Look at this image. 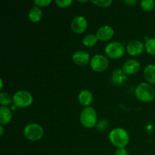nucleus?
<instances>
[{"label":"nucleus","mask_w":155,"mask_h":155,"mask_svg":"<svg viewBox=\"0 0 155 155\" xmlns=\"http://www.w3.org/2000/svg\"><path fill=\"white\" fill-rule=\"evenodd\" d=\"M42 16V10L38 6H34L30 10L28 14V18L32 22H38L41 20Z\"/></svg>","instance_id":"f3484780"},{"label":"nucleus","mask_w":155,"mask_h":155,"mask_svg":"<svg viewBox=\"0 0 155 155\" xmlns=\"http://www.w3.org/2000/svg\"><path fill=\"white\" fill-rule=\"evenodd\" d=\"M73 2L72 0H55V3L60 8H68Z\"/></svg>","instance_id":"5701e85b"},{"label":"nucleus","mask_w":155,"mask_h":155,"mask_svg":"<svg viewBox=\"0 0 155 155\" xmlns=\"http://www.w3.org/2000/svg\"><path fill=\"white\" fill-rule=\"evenodd\" d=\"M115 155H129L128 151L125 148H118L115 152Z\"/></svg>","instance_id":"a878e982"},{"label":"nucleus","mask_w":155,"mask_h":155,"mask_svg":"<svg viewBox=\"0 0 155 155\" xmlns=\"http://www.w3.org/2000/svg\"><path fill=\"white\" fill-rule=\"evenodd\" d=\"M107 126H108V123L105 120H101L98 121L96 124V128L98 129L100 131H104L107 128Z\"/></svg>","instance_id":"b1692460"},{"label":"nucleus","mask_w":155,"mask_h":155,"mask_svg":"<svg viewBox=\"0 0 155 155\" xmlns=\"http://www.w3.org/2000/svg\"><path fill=\"white\" fill-rule=\"evenodd\" d=\"M2 86H3V83H2V80H1V89H2Z\"/></svg>","instance_id":"c85d7f7f"},{"label":"nucleus","mask_w":155,"mask_h":155,"mask_svg":"<svg viewBox=\"0 0 155 155\" xmlns=\"http://www.w3.org/2000/svg\"><path fill=\"white\" fill-rule=\"evenodd\" d=\"M92 2L100 8H107L111 5V0H92Z\"/></svg>","instance_id":"4be33fe9"},{"label":"nucleus","mask_w":155,"mask_h":155,"mask_svg":"<svg viewBox=\"0 0 155 155\" xmlns=\"http://www.w3.org/2000/svg\"><path fill=\"white\" fill-rule=\"evenodd\" d=\"M44 131L40 125L36 124H30L24 127V135L28 140L39 141L43 136Z\"/></svg>","instance_id":"20e7f679"},{"label":"nucleus","mask_w":155,"mask_h":155,"mask_svg":"<svg viewBox=\"0 0 155 155\" xmlns=\"http://www.w3.org/2000/svg\"><path fill=\"white\" fill-rule=\"evenodd\" d=\"M87 26V21L83 16L75 17L71 24V30L76 33H83L86 30Z\"/></svg>","instance_id":"6e6552de"},{"label":"nucleus","mask_w":155,"mask_h":155,"mask_svg":"<svg viewBox=\"0 0 155 155\" xmlns=\"http://www.w3.org/2000/svg\"><path fill=\"white\" fill-rule=\"evenodd\" d=\"M109 140L110 143L118 148H125L129 143L130 136L128 133L122 128H116L109 133Z\"/></svg>","instance_id":"f257e3e1"},{"label":"nucleus","mask_w":155,"mask_h":155,"mask_svg":"<svg viewBox=\"0 0 155 155\" xmlns=\"http://www.w3.org/2000/svg\"><path fill=\"white\" fill-rule=\"evenodd\" d=\"M144 75L148 83L155 85V65L149 64L145 68Z\"/></svg>","instance_id":"dca6fc26"},{"label":"nucleus","mask_w":155,"mask_h":155,"mask_svg":"<svg viewBox=\"0 0 155 155\" xmlns=\"http://www.w3.org/2000/svg\"><path fill=\"white\" fill-rule=\"evenodd\" d=\"M73 61L79 66L87 65L90 61V55L87 51H77L73 54Z\"/></svg>","instance_id":"9b49d317"},{"label":"nucleus","mask_w":155,"mask_h":155,"mask_svg":"<svg viewBox=\"0 0 155 155\" xmlns=\"http://www.w3.org/2000/svg\"><path fill=\"white\" fill-rule=\"evenodd\" d=\"M51 2V0H35L34 4L40 7H46L49 5Z\"/></svg>","instance_id":"393cba45"},{"label":"nucleus","mask_w":155,"mask_h":155,"mask_svg":"<svg viewBox=\"0 0 155 155\" xmlns=\"http://www.w3.org/2000/svg\"><path fill=\"white\" fill-rule=\"evenodd\" d=\"M98 38L96 35L94 34H88L83 38V43L86 47H92L97 43Z\"/></svg>","instance_id":"a211bd4d"},{"label":"nucleus","mask_w":155,"mask_h":155,"mask_svg":"<svg viewBox=\"0 0 155 155\" xmlns=\"http://www.w3.org/2000/svg\"><path fill=\"white\" fill-rule=\"evenodd\" d=\"M91 68L96 72H102L105 71L109 65L107 58L101 54H95L92 58L90 61Z\"/></svg>","instance_id":"0eeeda50"},{"label":"nucleus","mask_w":155,"mask_h":155,"mask_svg":"<svg viewBox=\"0 0 155 155\" xmlns=\"http://www.w3.org/2000/svg\"><path fill=\"white\" fill-rule=\"evenodd\" d=\"M0 130H1V133H0V136H2L3 133H4V129H3L2 126H0Z\"/></svg>","instance_id":"cd10ccee"},{"label":"nucleus","mask_w":155,"mask_h":155,"mask_svg":"<svg viewBox=\"0 0 155 155\" xmlns=\"http://www.w3.org/2000/svg\"><path fill=\"white\" fill-rule=\"evenodd\" d=\"M80 119L83 127L88 129L93 128L97 124L96 110L92 107H86L82 110Z\"/></svg>","instance_id":"7ed1b4c3"},{"label":"nucleus","mask_w":155,"mask_h":155,"mask_svg":"<svg viewBox=\"0 0 155 155\" xmlns=\"http://www.w3.org/2000/svg\"><path fill=\"white\" fill-rule=\"evenodd\" d=\"M12 118V110L7 107H0V124L2 125L8 124Z\"/></svg>","instance_id":"4468645a"},{"label":"nucleus","mask_w":155,"mask_h":155,"mask_svg":"<svg viewBox=\"0 0 155 155\" xmlns=\"http://www.w3.org/2000/svg\"><path fill=\"white\" fill-rule=\"evenodd\" d=\"M32 103H33V96L27 91H18L13 95V104L15 107H27Z\"/></svg>","instance_id":"39448f33"},{"label":"nucleus","mask_w":155,"mask_h":155,"mask_svg":"<svg viewBox=\"0 0 155 155\" xmlns=\"http://www.w3.org/2000/svg\"><path fill=\"white\" fill-rule=\"evenodd\" d=\"M135 93L139 100L143 102H150L154 100L155 91L149 83H142L137 86Z\"/></svg>","instance_id":"f03ea898"},{"label":"nucleus","mask_w":155,"mask_h":155,"mask_svg":"<svg viewBox=\"0 0 155 155\" xmlns=\"http://www.w3.org/2000/svg\"><path fill=\"white\" fill-rule=\"evenodd\" d=\"M139 69H140V63L137 60H134V59H130L126 61L123 65L122 68L124 73L129 75L136 74L139 71Z\"/></svg>","instance_id":"f8f14e48"},{"label":"nucleus","mask_w":155,"mask_h":155,"mask_svg":"<svg viewBox=\"0 0 155 155\" xmlns=\"http://www.w3.org/2000/svg\"><path fill=\"white\" fill-rule=\"evenodd\" d=\"M127 74L124 73V71L121 69H117L112 74V81L114 84L121 85L125 82L127 79Z\"/></svg>","instance_id":"2eb2a0df"},{"label":"nucleus","mask_w":155,"mask_h":155,"mask_svg":"<svg viewBox=\"0 0 155 155\" xmlns=\"http://www.w3.org/2000/svg\"><path fill=\"white\" fill-rule=\"evenodd\" d=\"M127 52L132 56H138L142 54L145 50V45L141 41L132 40L127 44Z\"/></svg>","instance_id":"1a4fd4ad"},{"label":"nucleus","mask_w":155,"mask_h":155,"mask_svg":"<svg viewBox=\"0 0 155 155\" xmlns=\"http://www.w3.org/2000/svg\"><path fill=\"white\" fill-rule=\"evenodd\" d=\"M145 49L148 54L155 56V39H149L146 41Z\"/></svg>","instance_id":"aec40b11"},{"label":"nucleus","mask_w":155,"mask_h":155,"mask_svg":"<svg viewBox=\"0 0 155 155\" xmlns=\"http://www.w3.org/2000/svg\"><path fill=\"white\" fill-rule=\"evenodd\" d=\"M141 7L143 10L149 12L155 7V2L153 0H143L141 2Z\"/></svg>","instance_id":"412c9836"},{"label":"nucleus","mask_w":155,"mask_h":155,"mask_svg":"<svg viewBox=\"0 0 155 155\" xmlns=\"http://www.w3.org/2000/svg\"><path fill=\"white\" fill-rule=\"evenodd\" d=\"M114 34V31L113 28L107 25H104L100 27L97 30L96 36L99 40L106 42V41H108L112 39Z\"/></svg>","instance_id":"9d476101"},{"label":"nucleus","mask_w":155,"mask_h":155,"mask_svg":"<svg viewBox=\"0 0 155 155\" xmlns=\"http://www.w3.org/2000/svg\"><path fill=\"white\" fill-rule=\"evenodd\" d=\"M12 101V97H11V95L8 93L1 92V94H0V104H1L2 106L7 107L8 105L11 104Z\"/></svg>","instance_id":"6ab92c4d"},{"label":"nucleus","mask_w":155,"mask_h":155,"mask_svg":"<svg viewBox=\"0 0 155 155\" xmlns=\"http://www.w3.org/2000/svg\"><path fill=\"white\" fill-rule=\"evenodd\" d=\"M78 99L82 105L89 106L92 104V101H93V97H92V94L91 93L90 91L85 89L80 92L78 95Z\"/></svg>","instance_id":"ddd939ff"},{"label":"nucleus","mask_w":155,"mask_h":155,"mask_svg":"<svg viewBox=\"0 0 155 155\" xmlns=\"http://www.w3.org/2000/svg\"><path fill=\"white\" fill-rule=\"evenodd\" d=\"M124 2L127 5H133V4H135V3L137 2V1H136V0H132V1H129V0H127H127H125V1H124Z\"/></svg>","instance_id":"bb28decb"},{"label":"nucleus","mask_w":155,"mask_h":155,"mask_svg":"<svg viewBox=\"0 0 155 155\" xmlns=\"http://www.w3.org/2000/svg\"><path fill=\"white\" fill-rule=\"evenodd\" d=\"M125 52V48L121 42H112L107 44L105 48V53L109 58L118 59L122 57Z\"/></svg>","instance_id":"423d86ee"}]
</instances>
